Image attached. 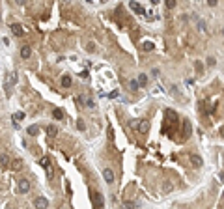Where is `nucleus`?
<instances>
[{"instance_id":"1","label":"nucleus","mask_w":224,"mask_h":209,"mask_svg":"<svg viewBox=\"0 0 224 209\" xmlns=\"http://www.w3.org/2000/svg\"><path fill=\"white\" fill-rule=\"evenodd\" d=\"M131 127H135L136 131H140V133H146V131L150 129V123L146 121V120H142V121H140V120H133L131 121Z\"/></svg>"},{"instance_id":"2","label":"nucleus","mask_w":224,"mask_h":209,"mask_svg":"<svg viewBox=\"0 0 224 209\" xmlns=\"http://www.w3.org/2000/svg\"><path fill=\"white\" fill-rule=\"evenodd\" d=\"M17 80H19L17 73H11V75H10V82H6V86H4V90H6V93H8V95H10V92H11V86L17 84Z\"/></svg>"},{"instance_id":"3","label":"nucleus","mask_w":224,"mask_h":209,"mask_svg":"<svg viewBox=\"0 0 224 209\" xmlns=\"http://www.w3.org/2000/svg\"><path fill=\"white\" fill-rule=\"evenodd\" d=\"M34 205H36V209H47L49 207V200L43 198V196H38L36 200H34Z\"/></svg>"},{"instance_id":"4","label":"nucleus","mask_w":224,"mask_h":209,"mask_svg":"<svg viewBox=\"0 0 224 209\" xmlns=\"http://www.w3.org/2000/svg\"><path fill=\"white\" fill-rule=\"evenodd\" d=\"M10 30L13 32V34H15V36H23V24H19V23H11L10 24Z\"/></svg>"},{"instance_id":"5","label":"nucleus","mask_w":224,"mask_h":209,"mask_svg":"<svg viewBox=\"0 0 224 209\" xmlns=\"http://www.w3.org/2000/svg\"><path fill=\"white\" fill-rule=\"evenodd\" d=\"M80 101L86 104L88 108H95V101L92 99V97H88V95H80Z\"/></svg>"},{"instance_id":"6","label":"nucleus","mask_w":224,"mask_h":209,"mask_svg":"<svg viewBox=\"0 0 224 209\" xmlns=\"http://www.w3.org/2000/svg\"><path fill=\"white\" fill-rule=\"evenodd\" d=\"M19 191L23 192V194H26L28 191H30V183H28V179H21L19 181Z\"/></svg>"},{"instance_id":"7","label":"nucleus","mask_w":224,"mask_h":209,"mask_svg":"<svg viewBox=\"0 0 224 209\" xmlns=\"http://www.w3.org/2000/svg\"><path fill=\"white\" fill-rule=\"evenodd\" d=\"M103 177H105L107 183H112V181H114V172H112L110 168H105L103 170Z\"/></svg>"},{"instance_id":"8","label":"nucleus","mask_w":224,"mask_h":209,"mask_svg":"<svg viewBox=\"0 0 224 209\" xmlns=\"http://www.w3.org/2000/svg\"><path fill=\"white\" fill-rule=\"evenodd\" d=\"M8 163H10V157H8V153L0 151V168H8Z\"/></svg>"},{"instance_id":"9","label":"nucleus","mask_w":224,"mask_h":209,"mask_svg":"<svg viewBox=\"0 0 224 209\" xmlns=\"http://www.w3.org/2000/svg\"><path fill=\"white\" fill-rule=\"evenodd\" d=\"M94 202H95V205H97V207L101 209V207L105 205V200H103V194H101V192H94Z\"/></svg>"},{"instance_id":"10","label":"nucleus","mask_w":224,"mask_h":209,"mask_svg":"<svg viewBox=\"0 0 224 209\" xmlns=\"http://www.w3.org/2000/svg\"><path fill=\"white\" fill-rule=\"evenodd\" d=\"M129 6H131V10H133V11L140 13V15H142V13H146V10H144V8H142V6H140L138 2H129Z\"/></svg>"},{"instance_id":"11","label":"nucleus","mask_w":224,"mask_h":209,"mask_svg":"<svg viewBox=\"0 0 224 209\" xmlns=\"http://www.w3.org/2000/svg\"><path fill=\"white\" fill-rule=\"evenodd\" d=\"M189 159H191V163H192L194 166H202V157H200V155H196V153H191V157H189Z\"/></svg>"},{"instance_id":"12","label":"nucleus","mask_w":224,"mask_h":209,"mask_svg":"<svg viewBox=\"0 0 224 209\" xmlns=\"http://www.w3.org/2000/svg\"><path fill=\"white\" fill-rule=\"evenodd\" d=\"M191 131H192V127H191V121H189V120H185V121H183V133H185V136H191Z\"/></svg>"},{"instance_id":"13","label":"nucleus","mask_w":224,"mask_h":209,"mask_svg":"<svg viewBox=\"0 0 224 209\" xmlns=\"http://www.w3.org/2000/svg\"><path fill=\"white\" fill-rule=\"evenodd\" d=\"M71 82H73V79H71L69 75H64V77H62V86H64V88H69V86H71Z\"/></svg>"},{"instance_id":"14","label":"nucleus","mask_w":224,"mask_h":209,"mask_svg":"<svg viewBox=\"0 0 224 209\" xmlns=\"http://www.w3.org/2000/svg\"><path fill=\"white\" fill-rule=\"evenodd\" d=\"M136 82H138V86H146V84H148V77H146L144 73H140L138 79H136Z\"/></svg>"},{"instance_id":"15","label":"nucleus","mask_w":224,"mask_h":209,"mask_svg":"<svg viewBox=\"0 0 224 209\" xmlns=\"http://www.w3.org/2000/svg\"><path fill=\"white\" fill-rule=\"evenodd\" d=\"M39 164L43 166V168L49 172V176H51V168H49V159H47V157H41V159H39Z\"/></svg>"},{"instance_id":"16","label":"nucleus","mask_w":224,"mask_h":209,"mask_svg":"<svg viewBox=\"0 0 224 209\" xmlns=\"http://www.w3.org/2000/svg\"><path fill=\"white\" fill-rule=\"evenodd\" d=\"M30 54H32V49L30 47H23V49H21V56H23V58H30Z\"/></svg>"},{"instance_id":"17","label":"nucleus","mask_w":224,"mask_h":209,"mask_svg":"<svg viewBox=\"0 0 224 209\" xmlns=\"http://www.w3.org/2000/svg\"><path fill=\"white\" fill-rule=\"evenodd\" d=\"M24 116H26L24 112H15V114L11 116V120L15 121V125H17V121H21V120H24Z\"/></svg>"},{"instance_id":"18","label":"nucleus","mask_w":224,"mask_h":209,"mask_svg":"<svg viewBox=\"0 0 224 209\" xmlns=\"http://www.w3.org/2000/svg\"><path fill=\"white\" fill-rule=\"evenodd\" d=\"M26 131H28V135H30V136H36L39 133V127H38V125H30Z\"/></svg>"},{"instance_id":"19","label":"nucleus","mask_w":224,"mask_h":209,"mask_svg":"<svg viewBox=\"0 0 224 209\" xmlns=\"http://www.w3.org/2000/svg\"><path fill=\"white\" fill-rule=\"evenodd\" d=\"M153 47H155V45H153L151 41H144V43H142V51L150 52V51H153Z\"/></svg>"},{"instance_id":"20","label":"nucleus","mask_w":224,"mask_h":209,"mask_svg":"<svg viewBox=\"0 0 224 209\" xmlns=\"http://www.w3.org/2000/svg\"><path fill=\"white\" fill-rule=\"evenodd\" d=\"M52 116H54V120H62V118H64V112H62V108H54Z\"/></svg>"},{"instance_id":"21","label":"nucleus","mask_w":224,"mask_h":209,"mask_svg":"<svg viewBox=\"0 0 224 209\" xmlns=\"http://www.w3.org/2000/svg\"><path fill=\"white\" fill-rule=\"evenodd\" d=\"M196 24H198V30H200V32H206V30H207V26H206V23H204V21L196 19Z\"/></svg>"},{"instance_id":"22","label":"nucleus","mask_w":224,"mask_h":209,"mask_svg":"<svg viewBox=\"0 0 224 209\" xmlns=\"http://www.w3.org/2000/svg\"><path fill=\"white\" fill-rule=\"evenodd\" d=\"M47 133H49V136H54L56 133H58V129H56L54 125H49V127H47Z\"/></svg>"},{"instance_id":"23","label":"nucleus","mask_w":224,"mask_h":209,"mask_svg":"<svg viewBox=\"0 0 224 209\" xmlns=\"http://www.w3.org/2000/svg\"><path fill=\"white\" fill-rule=\"evenodd\" d=\"M123 207L125 209H136V202H125Z\"/></svg>"},{"instance_id":"24","label":"nucleus","mask_w":224,"mask_h":209,"mask_svg":"<svg viewBox=\"0 0 224 209\" xmlns=\"http://www.w3.org/2000/svg\"><path fill=\"white\" fill-rule=\"evenodd\" d=\"M166 116H168V118H172V120H178V114L174 112V110H166Z\"/></svg>"},{"instance_id":"25","label":"nucleus","mask_w":224,"mask_h":209,"mask_svg":"<svg viewBox=\"0 0 224 209\" xmlns=\"http://www.w3.org/2000/svg\"><path fill=\"white\" fill-rule=\"evenodd\" d=\"M77 129H79V131H84V129H86V125H84V121H82V120L77 121Z\"/></svg>"},{"instance_id":"26","label":"nucleus","mask_w":224,"mask_h":209,"mask_svg":"<svg viewBox=\"0 0 224 209\" xmlns=\"http://www.w3.org/2000/svg\"><path fill=\"white\" fill-rule=\"evenodd\" d=\"M129 86H131L133 92H135V90H138V82H136V80H131V82H129Z\"/></svg>"},{"instance_id":"27","label":"nucleus","mask_w":224,"mask_h":209,"mask_svg":"<svg viewBox=\"0 0 224 209\" xmlns=\"http://www.w3.org/2000/svg\"><path fill=\"white\" fill-rule=\"evenodd\" d=\"M21 166H23V163H21L19 159H17V161H13V168H15V170H19Z\"/></svg>"},{"instance_id":"28","label":"nucleus","mask_w":224,"mask_h":209,"mask_svg":"<svg viewBox=\"0 0 224 209\" xmlns=\"http://www.w3.org/2000/svg\"><path fill=\"white\" fill-rule=\"evenodd\" d=\"M86 51H88V52H94V51H95V45H94V43H88V45H86Z\"/></svg>"},{"instance_id":"29","label":"nucleus","mask_w":224,"mask_h":209,"mask_svg":"<svg viewBox=\"0 0 224 209\" xmlns=\"http://www.w3.org/2000/svg\"><path fill=\"white\" fill-rule=\"evenodd\" d=\"M174 6H176V2H174V0H166V8H168V10H172Z\"/></svg>"},{"instance_id":"30","label":"nucleus","mask_w":224,"mask_h":209,"mask_svg":"<svg viewBox=\"0 0 224 209\" xmlns=\"http://www.w3.org/2000/svg\"><path fill=\"white\" fill-rule=\"evenodd\" d=\"M207 6H211V8H215V6H217V0H207Z\"/></svg>"},{"instance_id":"31","label":"nucleus","mask_w":224,"mask_h":209,"mask_svg":"<svg viewBox=\"0 0 224 209\" xmlns=\"http://www.w3.org/2000/svg\"><path fill=\"white\" fill-rule=\"evenodd\" d=\"M220 136H224V125L220 127Z\"/></svg>"},{"instance_id":"32","label":"nucleus","mask_w":224,"mask_h":209,"mask_svg":"<svg viewBox=\"0 0 224 209\" xmlns=\"http://www.w3.org/2000/svg\"><path fill=\"white\" fill-rule=\"evenodd\" d=\"M222 36H224V28H222Z\"/></svg>"},{"instance_id":"33","label":"nucleus","mask_w":224,"mask_h":209,"mask_svg":"<svg viewBox=\"0 0 224 209\" xmlns=\"http://www.w3.org/2000/svg\"><path fill=\"white\" fill-rule=\"evenodd\" d=\"M222 198H224V192H222Z\"/></svg>"}]
</instances>
